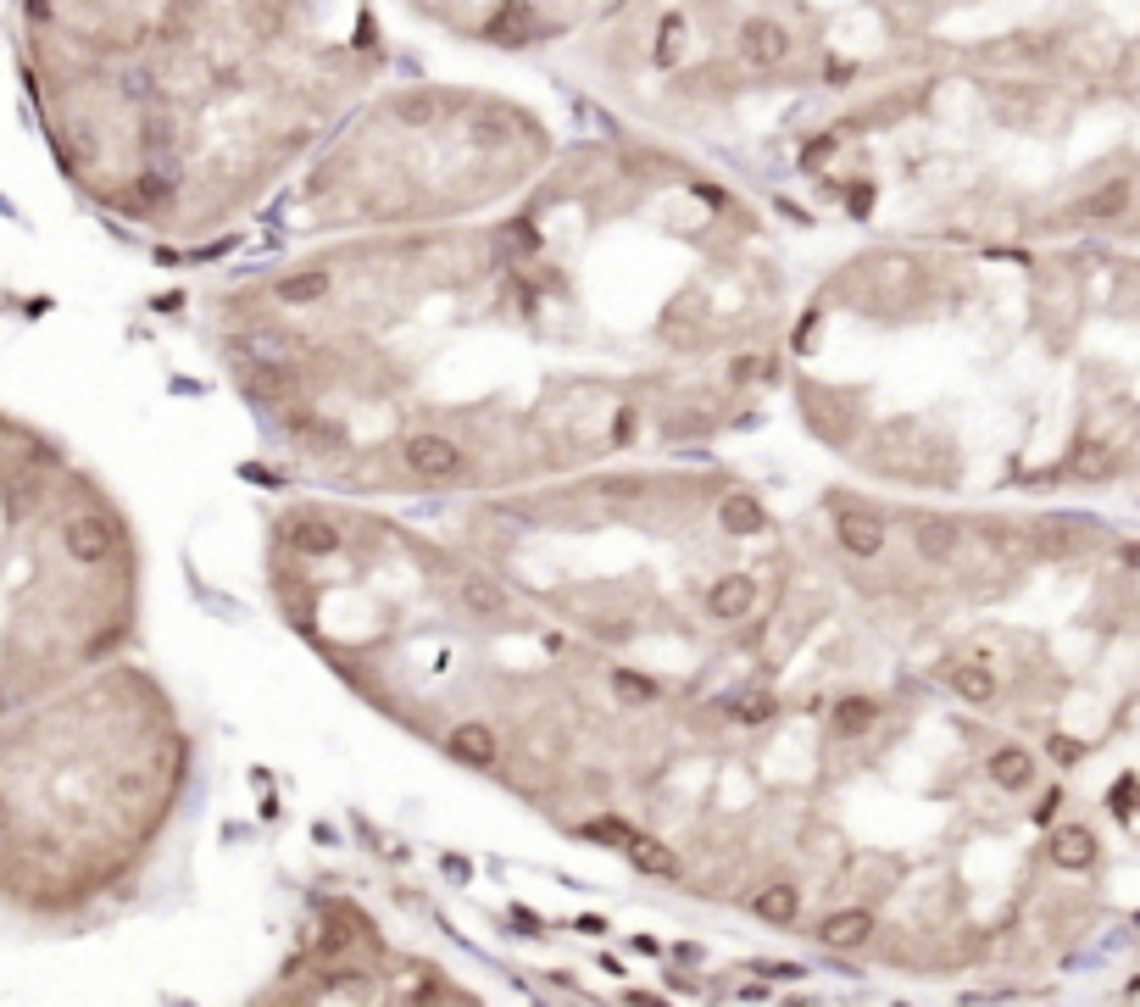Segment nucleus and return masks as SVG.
Listing matches in <instances>:
<instances>
[{
    "label": "nucleus",
    "instance_id": "obj_1",
    "mask_svg": "<svg viewBox=\"0 0 1140 1007\" xmlns=\"http://www.w3.org/2000/svg\"><path fill=\"white\" fill-rule=\"evenodd\" d=\"M0 446H7V435H0ZM39 496H45V485H39V478H28L23 496H17V507L7 512V523H0V540H7V530H12V523H17V518H23ZM23 641H28L23 623H17V618H0V712H7V707L17 701V691H23V680H17V662L28 657V651H23Z\"/></svg>",
    "mask_w": 1140,
    "mask_h": 1007
},
{
    "label": "nucleus",
    "instance_id": "obj_2",
    "mask_svg": "<svg viewBox=\"0 0 1140 1007\" xmlns=\"http://www.w3.org/2000/svg\"><path fill=\"white\" fill-rule=\"evenodd\" d=\"M401 457H406V468L417 478H451L462 468V451H456L451 435H406Z\"/></svg>",
    "mask_w": 1140,
    "mask_h": 1007
},
{
    "label": "nucleus",
    "instance_id": "obj_3",
    "mask_svg": "<svg viewBox=\"0 0 1140 1007\" xmlns=\"http://www.w3.org/2000/svg\"><path fill=\"white\" fill-rule=\"evenodd\" d=\"M740 51H746L751 67H779V62L790 57V34H785L779 23H768V17H756V23H746V34H740Z\"/></svg>",
    "mask_w": 1140,
    "mask_h": 1007
},
{
    "label": "nucleus",
    "instance_id": "obj_4",
    "mask_svg": "<svg viewBox=\"0 0 1140 1007\" xmlns=\"http://www.w3.org/2000/svg\"><path fill=\"white\" fill-rule=\"evenodd\" d=\"M751 607H756V585L746 580V573H724V580L706 590V612H712V618H724V623L746 618Z\"/></svg>",
    "mask_w": 1140,
    "mask_h": 1007
},
{
    "label": "nucleus",
    "instance_id": "obj_5",
    "mask_svg": "<svg viewBox=\"0 0 1140 1007\" xmlns=\"http://www.w3.org/2000/svg\"><path fill=\"white\" fill-rule=\"evenodd\" d=\"M751 913L763 919V924H796V913H801V891L790 885V880H774V885H763L751 896Z\"/></svg>",
    "mask_w": 1140,
    "mask_h": 1007
},
{
    "label": "nucleus",
    "instance_id": "obj_6",
    "mask_svg": "<svg viewBox=\"0 0 1140 1007\" xmlns=\"http://www.w3.org/2000/svg\"><path fill=\"white\" fill-rule=\"evenodd\" d=\"M835 535H840V546H845L851 557H879V551H885V523H874L868 512H845V518L835 523Z\"/></svg>",
    "mask_w": 1140,
    "mask_h": 1007
},
{
    "label": "nucleus",
    "instance_id": "obj_7",
    "mask_svg": "<svg viewBox=\"0 0 1140 1007\" xmlns=\"http://www.w3.org/2000/svg\"><path fill=\"white\" fill-rule=\"evenodd\" d=\"M990 780L1002 785V791H1024L1035 780V757L1024 746H995L990 751Z\"/></svg>",
    "mask_w": 1140,
    "mask_h": 1007
},
{
    "label": "nucleus",
    "instance_id": "obj_8",
    "mask_svg": "<svg viewBox=\"0 0 1140 1007\" xmlns=\"http://www.w3.org/2000/svg\"><path fill=\"white\" fill-rule=\"evenodd\" d=\"M824 941H829V946H840V952H851V946L874 941V913H863V907H845V913H829V919H824Z\"/></svg>",
    "mask_w": 1140,
    "mask_h": 1007
},
{
    "label": "nucleus",
    "instance_id": "obj_9",
    "mask_svg": "<svg viewBox=\"0 0 1140 1007\" xmlns=\"http://www.w3.org/2000/svg\"><path fill=\"white\" fill-rule=\"evenodd\" d=\"M629 862L640 874H651V880H674L679 874V857L662 846L656 835H629Z\"/></svg>",
    "mask_w": 1140,
    "mask_h": 1007
},
{
    "label": "nucleus",
    "instance_id": "obj_10",
    "mask_svg": "<svg viewBox=\"0 0 1140 1007\" xmlns=\"http://www.w3.org/2000/svg\"><path fill=\"white\" fill-rule=\"evenodd\" d=\"M1052 862H1063V869H1090L1097 862V835L1068 824V830H1052Z\"/></svg>",
    "mask_w": 1140,
    "mask_h": 1007
},
{
    "label": "nucleus",
    "instance_id": "obj_11",
    "mask_svg": "<svg viewBox=\"0 0 1140 1007\" xmlns=\"http://www.w3.org/2000/svg\"><path fill=\"white\" fill-rule=\"evenodd\" d=\"M451 751H456L462 762H473V769H490V762H496V730H485V724H456V730H451Z\"/></svg>",
    "mask_w": 1140,
    "mask_h": 1007
},
{
    "label": "nucleus",
    "instance_id": "obj_12",
    "mask_svg": "<svg viewBox=\"0 0 1140 1007\" xmlns=\"http://www.w3.org/2000/svg\"><path fill=\"white\" fill-rule=\"evenodd\" d=\"M390 117H396L401 128H429V123H440V95H429V89H406V95H396V101H390Z\"/></svg>",
    "mask_w": 1140,
    "mask_h": 1007
},
{
    "label": "nucleus",
    "instance_id": "obj_13",
    "mask_svg": "<svg viewBox=\"0 0 1140 1007\" xmlns=\"http://www.w3.org/2000/svg\"><path fill=\"white\" fill-rule=\"evenodd\" d=\"M913 540H918V551H924L929 562H945V557L957 551L963 530H957V523H945V518H924L918 530H913Z\"/></svg>",
    "mask_w": 1140,
    "mask_h": 1007
},
{
    "label": "nucleus",
    "instance_id": "obj_14",
    "mask_svg": "<svg viewBox=\"0 0 1140 1007\" xmlns=\"http://www.w3.org/2000/svg\"><path fill=\"white\" fill-rule=\"evenodd\" d=\"M1129 201H1135V184L1129 178H1113V184L1097 189V196H1085L1079 212L1085 217H1118V212H1129Z\"/></svg>",
    "mask_w": 1140,
    "mask_h": 1007
},
{
    "label": "nucleus",
    "instance_id": "obj_15",
    "mask_svg": "<svg viewBox=\"0 0 1140 1007\" xmlns=\"http://www.w3.org/2000/svg\"><path fill=\"white\" fill-rule=\"evenodd\" d=\"M718 523H724L729 535H756V530H763L768 518H763V507H756L751 496H724V507H718Z\"/></svg>",
    "mask_w": 1140,
    "mask_h": 1007
},
{
    "label": "nucleus",
    "instance_id": "obj_16",
    "mask_svg": "<svg viewBox=\"0 0 1140 1007\" xmlns=\"http://www.w3.org/2000/svg\"><path fill=\"white\" fill-rule=\"evenodd\" d=\"M952 691L963 696V701H974V707H985V701H995V674L985 662H963L957 674H952Z\"/></svg>",
    "mask_w": 1140,
    "mask_h": 1007
},
{
    "label": "nucleus",
    "instance_id": "obj_17",
    "mask_svg": "<svg viewBox=\"0 0 1140 1007\" xmlns=\"http://www.w3.org/2000/svg\"><path fill=\"white\" fill-rule=\"evenodd\" d=\"M290 540H296L306 557H328V551L340 546V530H335V523H317V518H301L296 530H290Z\"/></svg>",
    "mask_w": 1140,
    "mask_h": 1007
},
{
    "label": "nucleus",
    "instance_id": "obj_18",
    "mask_svg": "<svg viewBox=\"0 0 1140 1007\" xmlns=\"http://www.w3.org/2000/svg\"><path fill=\"white\" fill-rule=\"evenodd\" d=\"M462 601H467V612H506V590L496 580H485V573H467L462 580Z\"/></svg>",
    "mask_w": 1140,
    "mask_h": 1007
},
{
    "label": "nucleus",
    "instance_id": "obj_19",
    "mask_svg": "<svg viewBox=\"0 0 1140 1007\" xmlns=\"http://www.w3.org/2000/svg\"><path fill=\"white\" fill-rule=\"evenodd\" d=\"M328 296V273H290L278 284V301H290V307H312Z\"/></svg>",
    "mask_w": 1140,
    "mask_h": 1007
},
{
    "label": "nucleus",
    "instance_id": "obj_20",
    "mask_svg": "<svg viewBox=\"0 0 1140 1007\" xmlns=\"http://www.w3.org/2000/svg\"><path fill=\"white\" fill-rule=\"evenodd\" d=\"M874 718H879V707H874L868 696H851V701L835 707V730H840V735H863Z\"/></svg>",
    "mask_w": 1140,
    "mask_h": 1007
},
{
    "label": "nucleus",
    "instance_id": "obj_21",
    "mask_svg": "<svg viewBox=\"0 0 1140 1007\" xmlns=\"http://www.w3.org/2000/svg\"><path fill=\"white\" fill-rule=\"evenodd\" d=\"M251 390H256V396H267V401H278V396H290V390H296V373L267 362V368H256V373H251Z\"/></svg>",
    "mask_w": 1140,
    "mask_h": 1007
},
{
    "label": "nucleus",
    "instance_id": "obj_22",
    "mask_svg": "<svg viewBox=\"0 0 1140 1007\" xmlns=\"http://www.w3.org/2000/svg\"><path fill=\"white\" fill-rule=\"evenodd\" d=\"M612 691L624 696V701H635V707H646V701H656V680H646V674H635V668H617L612 674Z\"/></svg>",
    "mask_w": 1140,
    "mask_h": 1007
},
{
    "label": "nucleus",
    "instance_id": "obj_23",
    "mask_svg": "<svg viewBox=\"0 0 1140 1007\" xmlns=\"http://www.w3.org/2000/svg\"><path fill=\"white\" fill-rule=\"evenodd\" d=\"M529 28H535V23H529V12H524V7H512L506 17H496V23H490V39H496V45H524V39H529Z\"/></svg>",
    "mask_w": 1140,
    "mask_h": 1007
},
{
    "label": "nucleus",
    "instance_id": "obj_24",
    "mask_svg": "<svg viewBox=\"0 0 1140 1007\" xmlns=\"http://www.w3.org/2000/svg\"><path fill=\"white\" fill-rule=\"evenodd\" d=\"M740 724H768L774 718V696L768 691H751V696H735V707H729Z\"/></svg>",
    "mask_w": 1140,
    "mask_h": 1007
},
{
    "label": "nucleus",
    "instance_id": "obj_25",
    "mask_svg": "<svg viewBox=\"0 0 1140 1007\" xmlns=\"http://www.w3.org/2000/svg\"><path fill=\"white\" fill-rule=\"evenodd\" d=\"M1074 468H1079L1085 478H1097V473H1107V468H1113V457H1107V446H1097V440H1090V446H1079Z\"/></svg>",
    "mask_w": 1140,
    "mask_h": 1007
},
{
    "label": "nucleus",
    "instance_id": "obj_26",
    "mask_svg": "<svg viewBox=\"0 0 1140 1007\" xmlns=\"http://www.w3.org/2000/svg\"><path fill=\"white\" fill-rule=\"evenodd\" d=\"M585 835L590 841H601V846H629V824H617V819H601V824H585Z\"/></svg>",
    "mask_w": 1140,
    "mask_h": 1007
},
{
    "label": "nucleus",
    "instance_id": "obj_27",
    "mask_svg": "<svg viewBox=\"0 0 1140 1007\" xmlns=\"http://www.w3.org/2000/svg\"><path fill=\"white\" fill-rule=\"evenodd\" d=\"M1140 807V785L1135 780H1118V791H1113V812L1118 819H1129V812Z\"/></svg>",
    "mask_w": 1140,
    "mask_h": 1007
},
{
    "label": "nucleus",
    "instance_id": "obj_28",
    "mask_svg": "<svg viewBox=\"0 0 1140 1007\" xmlns=\"http://www.w3.org/2000/svg\"><path fill=\"white\" fill-rule=\"evenodd\" d=\"M1047 751H1052L1057 762H1079V757H1085V746H1079L1074 735H1052V746H1047Z\"/></svg>",
    "mask_w": 1140,
    "mask_h": 1007
},
{
    "label": "nucleus",
    "instance_id": "obj_29",
    "mask_svg": "<svg viewBox=\"0 0 1140 1007\" xmlns=\"http://www.w3.org/2000/svg\"><path fill=\"white\" fill-rule=\"evenodd\" d=\"M662 334H668V340H696V323L679 318V312H668V318H662Z\"/></svg>",
    "mask_w": 1140,
    "mask_h": 1007
},
{
    "label": "nucleus",
    "instance_id": "obj_30",
    "mask_svg": "<svg viewBox=\"0 0 1140 1007\" xmlns=\"http://www.w3.org/2000/svg\"><path fill=\"white\" fill-rule=\"evenodd\" d=\"M768 373V362H756V357H740L735 362V378H763Z\"/></svg>",
    "mask_w": 1140,
    "mask_h": 1007
},
{
    "label": "nucleus",
    "instance_id": "obj_31",
    "mask_svg": "<svg viewBox=\"0 0 1140 1007\" xmlns=\"http://www.w3.org/2000/svg\"><path fill=\"white\" fill-rule=\"evenodd\" d=\"M829 146H835V134H824V139H813V146H806V162H813V167H818V162L829 157Z\"/></svg>",
    "mask_w": 1140,
    "mask_h": 1007
},
{
    "label": "nucleus",
    "instance_id": "obj_32",
    "mask_svg": "<svg viewBox=\"0 0 1140 1007\" xmlns=\"http://www.w3.org/2000/svg\"><path fill=\"white\" fill-rule=\"evenodd\" d=\"M629 428H635V418H629V412H617V418H612V435H617V440H629Z\"/></svg>",
    "mask_w": 1140,
    "mask_h": 1007
},
{
    "label": "nucleus",
    "instance_id": "obj_33",
    "mask_svg": "<svg viewBox=\"0 0 1140 1007\" xmlns=\"http://www.w3.org/2000/svg\"><path fill=\"white\" fill-rule=\"evenodd\" d=\"M851 73H857V67H851V62H829V84H845Z\"/></svg>",
    "mask_w": 1140,
    "mask_h": 1007
}]
</instances>
